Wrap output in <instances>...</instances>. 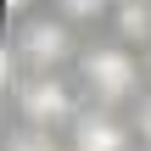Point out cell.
<instances>
[{
    "label": "cell",
    "mask_w": 151,
    "mask_h": 151,
    "mask_svg": "<svg viewBox=\"0 0 151 151\" xmlns=\"http://www.w3.org/2000/svg\"><path fill=\"white\" fill-rule=\"evenodd\" d=\"M78 78H84V90L95 101H129L134 84H140V67H134V56L123 45H90L78 56Z\"/></svg>",
    "instance_id": "3"
},
{
    "label": "cell",
    "mask_w": 151,
    "mask_h": 151,
    "mask_svg": "<svg viewBox=\"0 0 151 151\" xmlns=\"http://www.w3.org/2000/svg\"><path fill=\"white\" fill-rule=\"evenodd\" d=\"M11 56L28 67V73H50L73 56V34H67V17H45V11H28L17 17L11 28Z\"/></svg>",
    "instance_id": "1"
},
{
    "label": "cell",
    "mask_w": 151,
    "mask_h": 151,
    "mask_svg": "<svg viewBox=\"0 0 151 151\" xmlns=\"http://www.w3.org/2000/svg\"><path fill=\"white\" fill-rule=\"evenodd\" d=\"M112 22H118V39L151 45V0H118L112 6Z\"/></svg>",
    "instance_id": "5"
},
{
    "label": "cell",
    "mask_w": 151,
    "mask_h": 151,
    "mask_svg": "<svg viewBox=\"0 0 151 151\" xmlns=\"http://www.w3.org/2000/svg\"><path fill=\"white\" fill-rule=\"evenodd\" d=\"M28 6L34 0H6V11H17V17H28Z\"/></svg>",
    "instance_id": "9"
},
{
    "label": "cell",
    "mask_w": 151,
    "mask_h": 151,
    "mask_svg": "<svg viewBox=\"0 0 151 151\" xmlns=\"http://www.w3.org/2000/svg\"><path fill=\"white\" fill-rule=\"evenodd\" d=\"M6 151H62V146L50 140V129H17L6 140Z\"/></svg>",
    "instance_id": "7"
},
{
    "label": "cell",
    "mask_w": 151,
    "mask_h": 151,
    "mask_svg": "<svg viewBox=\"0 0 151 151\" xmlns=\"http://www.w3.org/2000/svg\"><path fill=\"white\" fill-rule=\"evenodd\" d=\"M11 95H17L22 129H62V123H78V101H73V90H67L56 73H28Z\"/></svg>",
    "instance_id": "2"
},
{
    "label": "cell",
    "mask_w": 151,
    "mask_h": 151,
    "mask_svg": "<svg viewBox=\"0 0 151 151\" xmlns=\"http://www.w3.org/2000/svg\"><path fill=\"white\" fill-rule=\"evenodd\" d=\"M73 151H129V129L106 112H84L73 123Z\"/></svg>",
    "instance_id": "4"
},
{
    "label": "cell",
    "mask_w": 151,
    "mask_h": 151,
    "mask_svg": "<svg viewBox=\"0 0 151 151\" xmlns=\"http://www.w3.org/2000/svg\"><path fill=\"white\" fill-rule=\"evenodd\" d=\"M134 129H140V140H151V95H140V106H134Z\"/></svg>",
    "instance_id": "8"
},
{
    "label": "cell",
    "mask_w": 151,
    "mask_h": 151,
    "mask_svg": "<svg viewBox=\"0 0 151 151\" xmlns=\"http://www.w3.org/2000/svg\"><path fill=\"white\" fill-rule=\"evenodd\" d=\"M112 6L118 0H56V17H67V22H101Z\"/></svg>",
    "instance_id": "6"
}]
</instances>
